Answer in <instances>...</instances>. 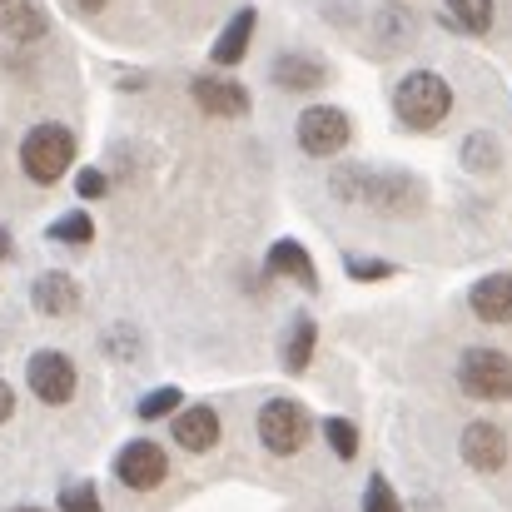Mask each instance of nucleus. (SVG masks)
<instances>
[{
  "label": "nucleus",
  "mask_w": 512,
  "mask_h": 512,
  "mask_svg": "<svg viewBox=\"0 0 512 512\" xmlns=\"http://www.w3.org/2000/svg\"><path fill=\"white\" fill-rule=\"evenodd\" d=\"M179 408H184V393H179V388H155V393H145V398H140V408H135V413H140L145 423H155V418H174Z\"/></svg>",
  "instance_id": "21"
},
{
  "label": "nucleus",
  "mask_w": 512,
  "mask_h": 512,
  "mask_svg": "<svg viewBox=\"0 0 512 512\" xmlns=\"http://www.w3.org/2000/svg\"><path fill=\"white\" fill-rule=\"evenodd\" d=\"M189 95H194V105H199L204 115H214V120H244V115L254 110L249 90H244L234 75H219V70H199V75L189 80Z\"/></svg>",
  "instance_id": "9"
},
{
  "label": "nucleus",
  "mask_w": 512,
  "mask_h": 512,
  "mask_svg": "<svg viewBox=\"0 0 512 512\" xmlns=\"http://www.w3.org/2000/svg\"><path fill=\"white\" fill-rule=\"evenodd\" d=\"M0 30H5V40H15V45H35V40H45L50 15H45L40 0H10V5L0 10Z\"/></svg>",
  "instance_id": "17"
},
{
  "label": "nucleus",
  "mask_w": 512,
  "mask_h": 512,
  "mask_svg": "<svg viewBox=\"0 0 512 512\" xmlns=\"http://www.w3.org/2000/svg\"><path fill=\"white\" fill-rule=\"evenodd\" d=\"M329 75H334L329 60H319V55H309V50H284V55H274V65H269V80H274L279 90H289V95L324 90Z\"/></svg>",
  "instance_id": "10"
},
{
  "label": "nucleus",
  "mask_w": 512,
  "mask_h": 512,
  "mask_svg": "<svg viewBox=\"0 0 512 512\" xmlns=\"http://www.w3.org/2000/svg\"><path fill=\"white\" fill-rule=\"evenodd\" d=\"M254 30H259V10H254V5H239L234 20H229V25L219 30V40L209 45V65H214V70H234V65L249 55Z\"/></svg>",
  "instance_id": "11"
},
{
  "label": "nucleus",
  "mask_w": 512,
  "mask_h": 512,
  "mask_svg": "<svg viewBox=\"0 0 512 512\" xmlns=\"http://www.w3.org/2000/svg\"><path fill=\"white\" fill-rule=\"evenodd\" d=\"M443 10H448V20H453L458 30H468V35H488L493 20H498V0H443Z\"/></svg>",
  "instance_id": "19"
},
{
  "label": "nucleus",
  "mask_w": 512,
  "mask_h": 512,
  "mask_svg": "<svg viewBox=\"0 0 512 512\" xmlns=\"http://www.w3.org/2000/svg\"><path fill=\"white\" fill-rule=\"evenodd\" d=\"M135 334H130V329H115V334H105V353H110V358H135Z\"/></svg>",
  "instance_id": "29"
},
{
  "label": "nucleus",
  "mask_w": 512,
  "mask_h": 512,
  "mask_svg": "<svg viewBox=\"0 0 512 512\" xmlns=\"http://www.w3.org/2000/svg\"><path fill=\"white\" fill-rule=\"evenodd\" d=\"M70 5H80V10H85V15H100V10H105V5H110V0H70Z\"/></svg>",
  "instance_id": "31"
},
{
  "label": "nucleus",
  "mask_w": 512,
  "mask_h": 512,
  "mask_svg": "<svg viewBox=\"0 0 512 512\" xmlns=\"http://www.w3.org/2000/svg\"><path fill=\"white\" fill-rule=\"evenodd\" d=\"M5 5H10V0H0V10H5Z\"/></svg>",
  "instance_id": "34"
},
{
  "label": "nucleus",
  "mask_w": 512,
  "mask_h": 512,
  "mask_svg": "<svg viewBox=\"0 0 512 512\" xmlns=\"http://www.w3.org/2000/svg\"><path fill=\"white\" fill-rule=\"evenodd\" d=\"M105 189H110V179H105L100 170H80L75 174V194H80V199H100Z\"/></svg>",
  "instance_id": "28"
},
{
  "label": "nucleus",
  "mask_w": 512,
  "mask_h": 512,
  "mask_svg": "<svg viewBox=\"0 0 512 512\" xmlns=\"http://www.w3.org/2000/svg\"><path fill=\"white\" fill-rule=\"evenodd\" d=\"M10 254H15V244H10V229H0V264H5Z\"/></svg>",
  "instance_id": "32"
},
{
  "label": "nucleus",
  "mask_w": 512,
  "mask_h": 512,
  "mask_svg": "<svg viewBox=\"0 0 512 512\" xmlns=\"http://www.w3.org/2000/svg\"><path fill=\"white\" fill-rule=\"evenodd\" d=\"M458 448H463V463L478 468V473H498L508 463V433L498 423H488V418L483 423H468Z\"/></svg>",
  "instance_id": "12"
},
{
  "label": "nucleus",
  "mask_w": 512,
  "mask_h": 512,
  "mask_svg": "<svg viewBox=\"0 0 512 512\" xmlns=\"http://www.w3.org/2000/svg\"><path fill=\"white\" fill-rule=\"evenodd\" d=\"M254 428H259V443H264L274 458H294V453H304L309 438H314V418H309V408H304L299 398H269V403L259 408Z\"/></svg>",
  "instance_id": "4"
},
{
  "label": "nucleus",
  "mask_w": 512,
  "mask_h": 512,
  "mask_svg": "<svg viewBox=\"0 0 512 512\" xmlns=\"http://www.w3.org/2000/svg\"><path fill=\"white\" fill-rule=\"evenodd\" d=\"M463 165L468 170H498V145L488 135H468L463 140Z\"/></svg>",
  "instance_id": "24"
},
{
  "label": "nucleus",
  "mask_w": 512,
  "mask_h": 512,
  "mask_svg": "<svg viewBox=\"0 0 512 512\" xmlns=\"http://www.w3.org/2000/svg\"><path fill=\"white\" fill-rule=\"evenodd\" d=\"M25 383H30V393H35L40 403L60 408V403L75 398L80 373H75V363H70L60 348H40V353H30V363H25Z\"/></svg>",
  "instance_id": "7"
},
{
  "label": "nucleus",
  "mask_w": 512,
  "mask_h": 512,
  "mask_svg": "<svg viewBox=\"0 0 512 512\" xmlns=\"http://www.w3.org/2000/svg\"><path fill=\"white\" fill-rule=\"evenodd\" d=\"M170 433L184 453H209V448L219 443V413H214L209 403H189V408L174 413Z\"/></svg>",
  "instance_id": "14"
},
{
  "label": "nucleus",
  "mask_w": 512,
  "mask_h": 512,
  "mask_svg": "<svg viewBox=\"0 0 512 512\" xmlns=\"http://www.w3.org/2000/svg\"><path fill=\"white\" fill-rule=\"evenodd\" d=\"M60 508L65 512H100V493H95L90 483H70V488H60Z\"/></svg>",
  "instance_id": "26"
},
{
  "label": "nucleus",
  "mask_w": 512,
  "mask_h": 512,
  "mask_svg": "<svg viewBox=\"0 0 512 512\" xmlns=\"http://www.w3.org/2000/svg\"><path fill=\"white\" fill-rule=\"evenodd\" d=\"M324 438H329L334 458H343V463L358 458V428H353L348 418H324Z\"/></svg>",
  "instance_id": "22"
},
{
  "label": "nucleus",
  "mask_w": 512,
  "mask_h": 512,
  "mask_svg": "<svg viewBox=\"0 0 512 512\" xmlns=\"http://www.w3.org/2000/svg\"><path fill=\"white\" fill-rule=\"evenodd\" d=\"M334 199L343 204H368L378 214H418L423 209V184L403 170H363V165H343L329 179Z\"/></svg>",
  "instance_id": "1"
},
{
  "label": "nucleus",
  "mask_w": 512,
  "mask_h": 512,
  "mask_svg": "<svg viewBox=\"0 0 512 512\" xmlns=\"http://www.w3.org/2000/svg\"><path fill=\"white\" fill-rule=\"evenodd\" d=\"M50 239H55V244H70V249H85V244L95 239V219H90L85 209H70V214H60V219L50 224Z\"/></svg>",
  "instance_id": "20"
},
{
  "label": "nucleus",
  "mask_w": 512,
  "mask_h": 512,
  "mask_svg": "<svg viewBox=\"0 0 512 512\" xmlns=\"http://www.w3.org/2000/svg\"><path fill=\"white\" fill-rule=\"evenodd\" d=\"M294 140H299V150L309 160H334L353 140V120H348V110H339V105H309L294 120Z\"/></svg>",
  "instance_id": "6"
},
{
  "label": "nucleus",
  "mask_w": 512,
  "mask_h": 512,
  "mask_svg": "<svg viewBox=\"0 0 512 512\" xmlns=\"http://www.w3.org/2000/svg\"><path fill=\"white\" fill-rule=\"evenodd\" d=\"M363 512H403L398 493H393V483H388L383 473L368 478V488H363Z\"/></svg>",
  "instance_id": "23"
},
{
  "label": "nucleus",
  "mask_w": 512,
  "mask_h": 512,
  "mask_svg": "<svg viewBox=\"0 0 512 512\" xmlns=\"http://www.w3.org/2000/svg\"><path fill=\"white\" fill-rule=\"evenodd\" d=\"M15 512H40V508H15Z\"/></svg>",
  "instance_id": "33"
},
{
  "label": "nucleus",
  "mask_w": 512,
  "mask_h": 512,
  "mask_svg": "<svg viewBox=\"0 0 512 512\" xmlns=\"http://www.w3.org/2000/svg\"><path fill=\"white\" fill-rule=\"evenodd\" d=\"M373 25H378V35H383L388 45H393V40H398V45L408 40V20H403V10H393V5H383Z\"/></svg>",
  "instance_id": "27"
},
{
  "label": "nucleus",
  "mask_w": 512,
  "mask_h": 512,
  "mask_svg": "<svg viewBox=\"0 0 512 512\" xmlns=\"http://www.w3.org/2000/svg\"><path fill=\"white\" fill-rule=\"evenodd\" d=\"M10 413H15V388H10V383L0 378V423H5Z\"/></svg>",
  "instance_id": "30"
},
{
  "label": "nucleus",
  "mask_w": 512,
  "mask_h": 512,
  "mask_svg": "<svg viewBox=\"0 0 512 512\" xmlns=\"http://www.w3.org/2000/svg\"><path fill=\"white\" fill-rule=\"evenodd\" d=\"M468 309H473L483 324H512V274L478 279L473 294H468Z\"/></svg>",
  "instance_id": "16"
},
{
  "label": "nucleus",
  "mask_w": 512,
  "mask_h": 512,
  "mask_svg": "<svg viewBox=\"0 0 512 512\" xmlns=\"http://www.w3.org/2000/svg\"><path fill=\"white\" fill-rule=\"evenodd\" d=\"M115 478L130 488V493H155L165 478H170V458L155 438H135L115 453Z\"/></svg>",
  "instance_id": "8"
},
{
  "label": "nucleus",
  "mask_w": 512,
  "mask_h": 512,
  "mask_svg": "<svg viewBox=\"0 0 512 512\" xmlns=\"http://www.w3.org/2000/svg\"><path fill=\"white\" fill-rule=\"evenodd\" d=\"M314 343H319V324L309 314H294L289 324V343H284V368L289 373H304L314 363Z\"/></svg>",
  "instance_id": "18"
},
{
  "label": "nucleus",
  "mask_w": 512,
  "mask_h": 512,
  "mask_svg": "<svg viewBox=\"0 0 512 512\" xmlns=\"http://www.w3.org/2000/svg\"><path fill=\"white\" fill-rule=\"evenodd\" d=\"M458 388L468 398H483V403H503L512 398V358L503 348H463L458 358Z\"/></svg>",
  "instance_id": "5"
},
{
  "label": "nucleus",
  "mask_w": 512,
  "mask_h": 512,
  "mask_svg": "<svg viewBox=\"0 0 512 512\" xmlns=\"http://www.w3.org/2000/svg\"><path fill=\"white\" fill-rule=\"evenodd\" d=\"M30 304H35L45 319H65V314L80 309V284H75L70 274L50 269V274H40V279L30 284Z\"/></svg>",
  "instance_id": "15"
},
{
  "label": "nucleus",
  "mask_w": 512,
  "mask_h": 512,
  "mask_svg": "<svg viewBox=\"0 0 512 512\" xmlns=\"http://www.w3.org/2000/svg\"><path fill=\"white\" fill-rule=\"evenodd\" d=\"M75 165V130L60 120H40L20 140V170L30 184H60Z\"/></svg>",
  "instance_id": "3"
},
{
  "label": "nucleus",
  "mask_w": 512,
  "mask_h": 512,
  "mask_svg": "<svg viewBox=\"0 0 512 512\" xmlns=\"http://www.w3.org/2000/svg\"><path fill=\"white\" fill-rule=\"evenodd\" d=\"M343 269H348V279L353 284H378V279H393V264L388 259H343Z\"/></svg>",
  "instance_id": "25"
},
{
  "label": "nucleus",
  "mask_w": 512,
  "mask_h": 512,
  "mask_svg": "<svg viewBox=\"0 0 512 512\" xmlns=\"http://www.w3.org/2000/svg\"><path fill=\"white\" fill-rule=\"evenodd\" d=\"M393 115H398L408 130L428 135V130H438V125L453 115V85H448L438 70H408V75L393 85Z\"/></svg>",
  "instance_id": "2"
},
{
  "label": "nucleus",
  "mask_w": 512,
  "mask_h": 512,
  "mask_svg": "<svg viewBox=\"0 0 512 512\" xmlns=\"http://www.w3.org/2000/svg\"><path fill=\"white\" fill-rule=\"evenodd\" d=\"M264 269L274 274V279H289V284H299V289H319V269H314V254L299 244V239H274L269 244V254H264Z\"/></svg>",
  "instance_id": "13"
}]
</instances>
